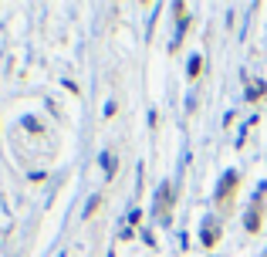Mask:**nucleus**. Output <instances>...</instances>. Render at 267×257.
Returning <instances> with one entry per match:
<instances>
[{
    "label": "nucleus",
    "instance_id": "f257e3e1",
    "mask_svg": "<svg viewBox=\"0 0 267 257\" xmlns=\"http://www.w3.org/2000/svg\"><path fill=\"white\" fill-rule=\"evenodd\" d=\"M233 183H237V173H227V176H223V186H220V193H216V196H227V193L233 190Z\"/></svg>",
    "mask_w": 267,
    "mask_h": 257
},
{
    "label": "nucleus",
    "instance_id": "f03ea898",
    "mask_svg": "<svg viewBox=\"0 0 267 257\" xmlns=\"http://www.w3.org/2000/svg\"><path fill=\"white\" fill-rule=\"evenodd\" d=\"M257 223H261V220H257V213H250V217H247V230H257Z\"/></svg>",
    "mask_w": 267,
    "mask_h": 257
},
{
    "label": "nucleus",
    "instance_id": "7ed1b4c3",
    "mask_svg": "<svg viewBox=\"0 0 267 257\" xmlns=\"http://www.w3.org/2000/svg\"><path fill=\"white\" fill-rule=\"evenodd\" d=\"M193 74H200V58H193V61H190V78H193Z\"/></svg>",
    "mask_w": 267,
    "mask_h": 257
}]
</instances>
